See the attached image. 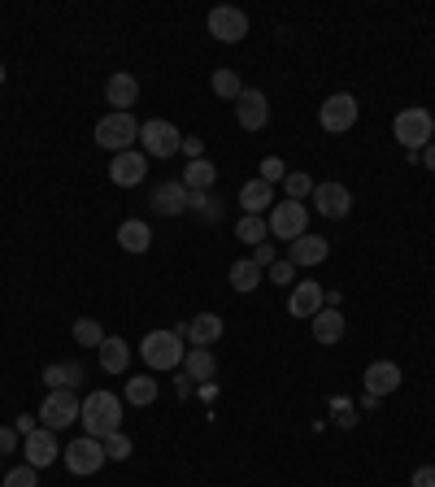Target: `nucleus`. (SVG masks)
<instances>
[{"label":"nucleus","instance_id":"obj_1","mask_svg":"<svg viewBox=\"0 0 435 487\" xmlns=\"http://www.w3.org/2000/svg\"><path fill=\"white\" fill-rule=\"evenodd\" d=\"M79 422H83V435L92 440H109L113 431H122V400L113 392H87L83 396V409H79Z\"/></svg>","mask_w":435,"mask_h":487},{"label":"nucleus","instance_id":"obj_2","mask_svg":"<svg viewBox=\"0 0 435 487\" xmlns=\"http://www.w3.org/2000/svg\"><path fill=\"white\" fill-rule=\"evenodd\" d=\"M392 135L401 139V148H405V153H422V148L431 144V135H435V118H431L427 110L410 105V110L396 113V122H392Z\"/></svg>","mask_w":435,"mask_h":487},{"label":"nucleus","instance_id":"obj_3","mask_svg":"<svg viewBox=\"0 0 435 487\" xmlns=\"http://www.w3.org/2000/svg\"><path fill=\"white\" fill-rule=\"evenodd\" d=\"M140 357L149 361V370H174V366H183V335L174 331H149L144 335V344H140Z\"/></svg>","mask_w":435,"mask_h":487},{"label":"nucleus","instance_id":"obj_4","mask_svg":"<svg viewBox=\"0 0 435 487\" xmlns=\"http://www.w3.org/2000/svg\"><path fill=\"white\" fill-rule=\"evenodd\" d=\"M140 153L144 157H157V161H166V157H174L179 148H183V135H179V127L174 122H166V118H149L144 127H140Z\"/></svg>","mask_w":435,"mask_h":487},{"label":"nucleus","instance_id":"obj_5","mask_svg":"<svg viewBox=\"0 0 435 487\" xmlns=\"http://www.w3.org/2000/svg\"><path fill=\"white\" fill-rule=\"evenodd\" d=\"M135 139H140V122L130 113H105L96 122V144L109 148V153H127Z\"/></svg>","mask_w":435,"mask_h":487},{"label":"nucleus","instance_id":"obj_6","mask_svg":"<svg viewBox=\"0 0 435 487\" xmlns=\"http://www.w3.org/2000/svg\"><path fill=\"white\" fill-rule=\"evenodd\" d=\"M266 226H270V235H279V240H301L304 226H309V209H304L301 200H283V205H275L270 209V218H266Z\"/></svg>","mask_w":435,"mask_h":487},{"label":"nucleus","instance_id":"obj_7","mask_svg":"<svg viewBox=\"0 0 435 487\" xmlns=\"http://www.w3.org/2000/svg\"><path fill=\"white\" fill-rule=\"evenodd\" d=\"M79 409H83V400L74 396L70 387H57V392H48V396H44L40 418H44L48 431H62V426H70V422H79Z\"/></svg>","mask_w":435,"mask_h":487},{"label":"nucleus","instance_id":"obj_8","mask_svg":"<svg viewBox=\"0 0 435 487\" xmlns=\"http://www.w3.org/2000/svg\"><path fill=\"white\" fill-rule=\"evenodd\" d=\"M62 462H65L70 474H96L109 457H105V444L92 440V435H83V440H74L70 448H62Z\"/></svg>","mask_w":435,"mask_h":487},{"label":"nucleus","instance_id":"obj_9","mask_svg":"<svg viewBox=\"0 0 435 487\" xmlns=\"http://www.w3.org/2000/svg\"><path fill=\"white\" fill-rule=\"evenodd\" d=\"M318 122H323V131L344 135L348 127L357 122V96H348V91H335V96H326L323 110H318Z\"/></svg>","mask_w":435,"mask_h":487},{"label":"nucleus","instance_id":"obj_10","mask_svg":"<svg viewBox=\"0 0 435 487\" xmlns=\"http://www.w3.org/2000/svg\"><path fill=\"white\" fill-rule=\"evenodd\" d=\"M209 35L222 40V44H239L248 35V14L236 9V5H218L214 14H209Z\"/></svg>","mask_w":435,"mask_h":487},{"label":"nucleus","instance_id":"obj_11","mask_svg":"<svg viewBox=\"0 0 435 487\" xmlns=\"http://www.w3.org/2000/svg\"><path fill=\"white\" fill-rule=\"evenodd\" d=\"M144 175H149V157L140 153V148L113 153V161H109V178H113V187H135V183H144Z\"/></svg>","mask_w":435,"mask_h":487},{"label":"nucleus","instance_id":"obj_12","mask_svg":"<svg viewBox=\"0 0 435 487\" xmlns=\"http://www.w3.org/2000/svg\"><path fill=\"white\" fill-rule=\"evenodd\" d=\"M236 122L244 131H261L266 122H270V100H266V91L257 88H244L236 100Z\"/></svg>","mask_w":435,"mask_h":487},{"label":"nucleus","instance_id":"obj_13","mask_svg":"<svg viewBox=\"0 0 435 487\" xmlns=\"http://www.w3.org/2000/svg\"><path fill=\"white\" fill-rule=\"evenodd\" d=\"M348 205H353V196H348L344 183H314V209L323 218H331V222L348 218Z\"/></svg>","mask_w":435,"mask_h":487},{"label":"nucleus","instance_id":"obj_14","mask_svg":"<svg viewBox=\"0 0 435 487\" xmlns=\"http://www.w3.org/2000/svg\"><path fill=\"white\" fill-rule=\"evenodd\" d=\"M188 200H192V192L183 187V178H166V183H157V187H152V209H157L161 218L183 214V209H188Z\"/></svg>","mask_w":435,"mask_h":487},{"label":"nucleus","instance_id":"obj_15","mask_svg":"<svg viewBox=\"0 0 435 487\" xmlns=\"http://www.w3.org/2000/svg\"><path fill=\"white\" fill-rule=\"evenodd\" d=\"M22 453H26V465H35V470H44V465H53L57 457H62V448H57V435H53L48 426L31 431V435L22 440Z\"/></svg>","mask_w":435,"mask_h":487},{"label":"nucleus","instance_id":"obj_16","mask_svg":"<svg viewBox=\"0 0 435 487\" xmlns=\"http://www.w3.org/2000/svg\"><path fill=\"white\" fill-rule=\"evenodd\" d=\"M105 100L113 105V113H130V105L140 100V79L127 74V70H118V74L105 83Z\"/></svg>","mask_w":435,"mask_h":487},{"label":"nucleus","instance_id":"obj_17","mask_svg":"<svg viewBox=\"0 0 435 487\" xmlns=\"http://www.w3.org/2000/svg\"><path fill=\"white\" fill-rule=\"evenodd\" d=\"M222 331H227V327H222V318H218V313H196L192 322H188V327H179L174 335H188V339H192V349H209V344L222 339Z\"/></svg>","mask_w":435,"mask_h":487},{"label":"nucleus","instance_id":"obj_18","mask_svg":"<svg viewBox=\"0 0 435 487\" xmlns=\"http://www.w3.org/2000/svg\"><path fill=\"white\" fill-rule=\"evenodd\" d=\"M326 253H331V244H326L323 235H309V231H304L301 240H292V248H287V262H292V266H323Z\"/></svg>","mask_w":435,"mask_h":487},{"label":"nucleus","instance_id":"obj_19","mask_svg":"<svg viewBox=\"0 0 435 487\" xmlns=\"http://www.w3.org/2000/svg\"><path fill=\"white\" fill-rule=\"evenodd\" d=\"M362 383H366V396H388L401 387V366L396 361H374V366H366Z\"/></svg>","mask_w":435,"mask_h":487},{"label":"nucleus","instance_id":"obj_20","mask_svg":"<svg viewBox=\"0 0 435 487\" xmlns=\"http://www.w3.org/2000/svg\"><path fill=\"white\" fill-rule=\"evenodd\" d=\"M323 310V288L314 283V279H304L292 288V301H287V313L292 318H314V313Z\"/></svg>","mask_w":435,"mask_h":487},{"label":"nucleus","instance_id":"obj_21","mask_svg":"<svg viewBox=\"0 0 435 487\" xmlns=\"http://www.w3.org/2000/svg\"><path fill=\"white\" fill-rule=\"evenodd\" d=\"M270 205H275V187H270L266 178H253V183L239 187V209H244V214L261 218V209H270Z\"/></svg>","mask_w":435,"mask_h":487},{"label":"nucleus","instance_id":"obj_22","mask_svg":"<svg viewBox=\"0 0 435 487\" xmlns=\"http://www.w3.org/2000/svg\"><path fill=\"white\" fill-rule=\"evenodd\" d=\"M314 339H318V344H340V339H344V313H335L331 305H323V310L314 313Z\"/></svg>","mask_w":435,"mask_h":487},{"label":"nucleus","instance_id":"obj_23","mask_svg":"<svg viewBox=\"0 0 435 487\" xmlns=\"http://www.w3.org/2000/svg\"><path fill=\"white\" fill-rule=\"evenodd\" d=\"M118 244H122L127 253H149V248H152V231H149V222L127 218L122 226H118Z\"/></svg>","mask_w":435,"mask_h":487},{"label":"nucleus","instance_id":"obj_24","mask_svg":"<svg viewBox=\"0 0 435 487\" xmlns=\"http://www.w3.org/2000/svg\"><path fill=\"white\" fill-rule=\"evenodd\" d=\"M183 375L192 378V383H209V378L218 375V361L209 349H188V357H183Z\"/></svg>","mask_w":435,"mask_h":487},{"label":"nucleus","instance_id":"obj_25","mask_svg":"<svg viewBox=\"0 0 435 487\" xmlns=\"http://www.w3.org/2000/svg\"><path fill=\"white\" fill-rule=\"evenodd\" d=\"M44 383H48V392L83 383V361H57V366H44Z\"/></svg>","mask_w":435,"mask_h":487},{"label":"nucleus","instance_id":"obj_26","mask_svg":"<svg viewBox=\"0 0 435 487\" xmlns=\"http://www.w3.org/2000/svg\"><path fill=\"white\" fill-rule=\"evenodd\" d=\"M101 353V366H105V375H122L127 370V361H130V349L118 339V335H105V344L96 349Z\"/></svg>","mask_w":435,"mask_h":487},{"label":"nucleus","instance_id":"obj_27","mask_svg":"<svg viewBox=\"0 0 435 487\" xmlns=\"http://www.w3.org/2000/svg\"><path fill=\"white\" fill-rule=\"evenodd\" d=\"M214 183H218V170L205 161V157L183 170V187H188V192H214Z\"/></svg>","mask_w":435,"mask_h":487},{"label":"nucleus","instance_id":"obj_28","mask_svg":"<svg viewBox=\"0 0 435 487\" xmlns=\"http://www.w3.org/2000/svg\"><path fill=\"white\" fill-rule=\"evenodd\" d=\"M227 279H231V288H236V291H253L261 283V266L253 262V257H244V262H236V266H231V274H227Z\"/></svg>","mask_w":435,"mask_h":487},{"label":"nucleus","instance_id":"obj_29","mask_svg":"<svg viewBox=\"0 0 435 487\" xmlns=\"http://www.w3.org/2000/svg\"><path fill=\"white\" fill-rule=\"evenodd\" d=\"M152 400H157V383H152L149 375L127 378V405H140V409H149Z\"/></svg>","mask_w":435,"mask_h":487},{"label":"nucleus","instance_id":"obj_30","mask_svg":"<svg viewBox=\"0 0 435 487\" xmlns=\"http://www.w3.org/2000/svg\"><path fill=\"white\" fill-rule=\"evenodd\" d=\"M209 88H214V96H222V100H239V91H244V83H239V74H236V70H214Z\"/></svg>","mask_w":435,"mask_h":487},{"label":"nucleus","instance_id":"obj_31","mask_svg":"<svg viewBox=\"0 0 435 487\" xmlns=\"http://www.w3.org/2000/svg\"><path fill=\"white\" fill-rule=\"evenodd\" d=\"M266 231H270V226H266V218H253V214H244V218L236 222V240L239 244H261V240H266Z\"/></svg>","mask_w":435,"mask_h":487},{"label":"nucleus","instance_id":"obj_32","mask_svg":"<svg viewBox=\"0 0 435 487\" xmlns=\"http://www.w3.org/2000/svg\"><path fill=\"white\" fill-rule=\"evenodd\" d=\"M74 339H79L83 349H101V344H105V331H101L96 318H79V322H74Z\"/></svg>","mask_w":435,"mask_h":487},{"label":"nucleus","instance_id":"obj_33","mask_svg":"<svg viewBox=\"0 0 435 487\" xmlns=\"http://www.w3.org/2000/svg\"><path fill=\"white\" fill-rule=\"evenodd\" d=\"M105 444V457L109 462H127L130 453H135V444H130V435H122V431H113L109 440H101Z\"/></svg>","mask_w":435,"mask_h":487},{"label":"nucleus","instance_id":"obj_34","mask_svg":"<svg viewBox=\"0 0 435 487\" xmlns=\"http://www.w3.org/2000/svg\"><path fill=\"white\" fill-rule=\"evenodd\" d=\"M188 209H196V214H200L205 222H218V214H222V205L214 200V192H192Z\"/></svg>","mask_w":435,"mask_h":487},{"label":"nucleus","instance_id":"obj_35","mask_svg":"<svg viewBox=\"0 0 435 487\" xmlns=\"http://www.w3.org/2000/svg\"><path fill=\"white\" fill-rule=\"evenodd\" d=\"M0 487H40V470H35V465H18V470L5 474Z\"/></svg>","mask_w":435,"mask_h":487},{"label":"nucleus","instance_id":"obj_36","mask_svg":"<svg viewBox=\"0 0 435 487\" xmlns=\"http://www.w3.org/2000/svg\"><path fill=\"white\" fill-rule=\"evenodd\" d=\"M283 187H287V200H304V196H314V178L301 175V170H296V175H287V178H283Z\"/></svg>","mask_w":435,"mask_h":487},{"label":"nucleus","instance_id":"obj_37","mask_svg":"<svg viewBox=\"0 0 435 487\" xmlns=\"http://www.w3.org/2000/svg\"><path fill=\"white\" fill-rule=\"evenodd\" d=\"M261 178L275 187V183H283V178H287V166H283L279 157H266V161H261Z\"/></svg>","mask_w":435,"mask_h":487},{"label":"nucleus","instance_id":"obj_38","mask_svg":"<svg viewBox=\"0 0 435 487\" xmlns=\"http://www.w3.org/2000/svg\"><path fill=\"white\" fill-rule=\"evenodd\" d=\"M292 279H296V266H292V262H275V266H270V283H279V288H287Z\"/></svg>","mask_w":435,"mask_h":487},{"label":"nucleus","instance_id":"obj_39","mask_svg":"<svg viewBox=\"0 0 435 487\" xmlns=\"http://www.w3.org/2000/svg\"><path fill=\"white\" fill-rule=\"evenodd\" d=\"M22 448V435L14 426H0V457H9V453H18Z\"/></svg>","mask_w":435,"mask_h":487},{"label":"nucleus","instance_id":"obj_40","mask_svg":"<svg viewBox=\"0 0 435 487\" xmlns=\"http://www.w3.org/2000/svg\"><path fill=\"white\" fill-rule=\"evenodd\" d=\"M14 431H18L22 440H26V435H31V431H40V418H35V414H22V418L14 422Z\"/></svg>","mask_w":435,"mask_h":487},{"label":"nucleus","instance_id":"obj_41","mask_svg":"<svg viewBox=\"0 0 435 487\" xmlns=\"http://www.w3.org/2000/svg\"><path fill=\"white\" fill-rule=\"evenodd\" d=\"M413 487H435V465H422V470H413Z\"/></svg>","mask_w":435,"mask_h":487},{"label":"nucleus","instance_id":"obj_42","mask_svg":"<svg viewBox=\"0 0 435 487\" xmlns=\"http://www.w3.org/2000/svg\"><path fill=\"white\" fill-rule=\"evenodd\" d=\"M253 262H257L261 270L275 266V248H270V244H257V248H253Z\"/></svg>","mask_w":435,"mask_h":487},{"label":"nucleus","instance_id":"obj_43","mask_svg":"<svg viewBox=\"0 0 435 487\" xmlns=\"http://www.w3.org/2000/svg\"><path fill=\"white\" fill-rule=\"evenodd\" d=\"M183 153L192 157V161H200V157H205V139H196V135L192 139H183Z\"/></svg>","mask_w":435,"mask_h":487},{"label":"nucleus","instance_id":"obj_44","mask_svg":"<svg viewBox=\"0 0 435 487\" xmlns=\"http://www.w3.org/2000/svg\"><path fill=\"white\" fill-rule=\"evenodd\" d=\"M418 161H422V166H427V170L435 175V139L427 144V148H422V153H418Z\"/></svg>","mask_w":435,"mask_h":487},{"label":"nucleus","instance_id":"obj_45","mask_svg":"<svg viewBox=\"0 0 435 487\" xmlns=\"http://www.w3.org/2000/svg\"><path fill=\"white\" fill-rule=\"evenodd\" d=\"M174 387H179V396H192V378H188V375H179V383H174Z\"/></svg>","mask_w":435,"mask_h":487},{"label":"nucleus","instance_id":"obj_46","mask_svg":"<svg viewBox=\"0 0 435 487\" xmlns=\"http://www.w3.org/2000/svg\"><path fill=\"white\" fill-rule=\"evenodd\" d=\"M0 83H5V66H0Z\"/></svg>","mask_w":435,"mask_h":487}]
</instances>
